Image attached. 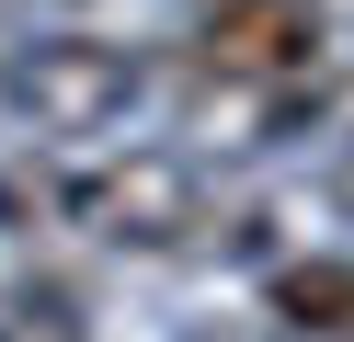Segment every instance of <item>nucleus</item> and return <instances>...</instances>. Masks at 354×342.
<instances>
[{
    "label": "nucleus",
    "mask_w": 354,
    "mask_h": 342,
    "mask_svg": "<svg viewBox=\"0 0 354 342\" xmlns=\"http://www.w3.org/2000/svg\"><path fill=\"white\" fill-rule=\"evenodd\" d=\"M149 91V57L115 35H35L0 68V103L24 114V137H115Z\"/></svg>",
    "instance_id": "obj_1"
},
{
    "label": "nucleus",
    "mask_w": 354,
    "mask_h": 342,
    "mask_svg": "<svg viewBox=\"0 0 354 342\" xmlns=\"http://www.w3.org/2000/svg\"><path fill=\"white\" fill-rule=\"evenodd\" d=\"M69 228H92V240L115 251H183L206 240V171H194V149H115L92 160V171L69 182Z\"/></svg>",
    "instance_id": "obj_2"
},
{
    "label": "nucleus",
    "mask_w": 354,
    "mask_h": 342,
    "mask_svg": "<svg viewBox=\"0 0 354 342\" xmlns=\"http://www.w3.org/2000/svg\"><path fill=\"white\" fill-rule=\"evenodd\" d=\"M274 342H354V263L343 251H308V263L274 274Z\"/></svg>",
    "instance_id": "obj_3"
},
{
    "label": "nucleus",
    "mask_w": 354,
    "mask_h": 342,
    "mask_svg": "<svg viewBox=\"0 0 354 342\" xmlns=\"http://www.w3.org/2000/svg\"><path fill=\"white\" fill-rule=\"evenodd\" d=\"M0 342H92V319H80L69 285H12L0 296Z\"/></svg>",
    "instance_id": "obj_4"
},
{
    "label": "nucleus",
    "mask_w": 354,
    "mask_h": 342,
    "mask_svg": "<svg viewBox=\"0 0 354 342\" xmlns=\"http://www.w3.org/2000/svg\"><path fill=\"white\" fill-rule=\"evenodd\" d=\"M194 342H274V331H252V319H217V331H194Z\"/></svg>",
    "instance_id": "obj_5"
}]
</instances>
